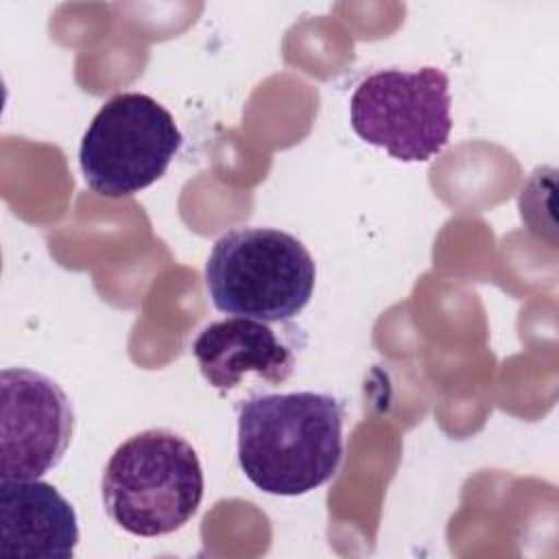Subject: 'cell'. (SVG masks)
Segmentation results:
<instances>
[{
	"instance_id": "obj_1",
	"label": "cell",
	"mask_w": 559,
	"mask_h": 559,
	"mask_svg": "<svg viewBox=\"0 0 559 559\" xmlns=\"http://www.w3.org/2000/svg\"><path fill=\"white\" fill-rule=\"evenodd\" d=\"M343 404L330 393H264L238 408V463L253 487L301 496L325 485L343 459Z\"/></svg>"
},
{
	"instance_id": "obj_2",
	"label": "cell",
	"mask_w": 559,
	"mask_h": 559,
	"mask_svg": "<svg viewBox=\"0 0 559 559\" xmlns=\"http://www.w3.org/2000/svg\"><path fill=\"white\" fill-rule=\"evenodd\" d=\"M203 498L197 450L177 432L148 428L109 456L103 472V504L127 533L159 537L181 528Z\"/></svg>"
},
{
	"instance_id": "obj_3",
	"label": "cell",
	"mask_w": 559,
	"mask_h": 559,
	"mask_svg": "<svg viewBox=\"0 0 559 559\" xmlns=\"http://www.w3.org/2000/svg\"><path fill=\"white\" fill-rule=\"evenodd\" d=\"M317 266L295 236L271 227L223 234L205 262V286L216 310L280 323L310 301Z\"/></svg>"
},
{
	"instance_id": "obj_4",
	"label": "cell",
	"mask_w": 559,
	"mask_h": 559,
	"mask_svg": "<svg viewBox=\"0 0 559 559\" xmlns=\"http://www.w3.org/2000/svg\"><path fill=\"white\" fill-rule=\"evenodd\" d=\"M181 131L166 107L140 92L103 103L83 133L79 164L85 183L103 197H129L155 183L181 146Z\"/></svg>"
},
{
	"instance_id": "obj_5",
	"label": "cell",
	"mask_w": 559,
	"mask_h": 559,
	"mask_svg": "<svg viewBox=\"0 0 559 559\" xmlns=\"http://www.w3.org/2000/svg\"><path fill=\"white\" fill-rule=\"evenodd\" d=\"M450 81L439 68L380 70L362 79L349 100L352 129L400 162H428L452 131Z\"/></svg>"
},
{
	"instance_id": "obj_6",
	"label": "cell",
	"mask_w": 559,
	"mask_h": 559,
	"mask_svg": "<svg viewBox=\"0 0 559 559\" xmlns=\"http://www.w3.org/2000/svg\"><path fill=\"white\" fill-rule=\"evenodd\" d=\"M0 395V478L44 476L72 441L70 397L52 378L26 367L2 369Z\"/></svg>"
},
{
	"instance_id": "obj_7",
	"label": "cell",
	"mask_w": 559,
	"mask_h": 559,
	"mask_svg": "<svg viewBox=\"0 0 559 559\" xmlns=\"http://www.w3.org/2000/svg\"><path fill=\"white\" fill-rule=\"evenodd\" d=\"M76 544V513L50 483L0 478L2 557L70 559Z\"/></svg>"
},
{
	"instance_id": "obj_8",
	"label": "cell",
	"mask_w": 559,
	"mask_h": 559,
	"mask_svg": "<svg viewBox=\"0 0 559 559\" xmlns=\"http://www.w3.org/2000/svg\"><path fill=\"white\" fill-rule=\"evenodd\" d=\"M203 378L221 393L238 386L247 373L269 384L284 382L295 369V354L269 323L229 317L205 325L192 343Z\"/></svg>"
}]
</instances>
